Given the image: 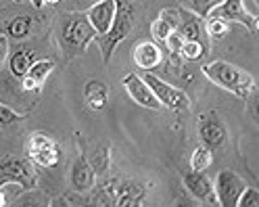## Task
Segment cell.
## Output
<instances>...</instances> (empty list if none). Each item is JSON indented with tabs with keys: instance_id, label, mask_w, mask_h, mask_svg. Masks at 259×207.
Instances as JSON below:
<instances>
[{
	"instance_id": "obj_34",
	"label": "cell",
	"mask_w": 259,
	"mask_h": 207,
	"mask_svg": "<svg viewBox=\"0 0 259 207\" xmlns=\"http://www.w3.org/2000/svg\"><path fill=\"white\" fill-rule=\"evenodd\" d=\"M5 205H9V199H7V195H5V190L0 188V207H5Z\"/></svg>"
},
{
	"instance_id": "obj_15",
	"label": "cell",
	"mask_w": 259,
	"mask_h": 207,
	"mask_svg": "<svg viewBox=\"0 0 259 207\" xmlns=\"http://www.w3.org/2000/svg\"><path fill=\"white\" fill-rule=\"evenodd\" d=\"M69 178H71L73 190H77V193H82V195L94 188V184H96V172L92 170L88 157L79 155L75 159V163L71 165V176Z\"/></svg>"
},
{
	"instance_id": "obj_8",
	"label": "cell",
	"mask_w": 259,
	"mask_h": 207,
	"mask_svg": "<svg viewBox=\"0 0 259 207\" xmlns=\"http://www.w3.org/2000/svg\"><path fill=\"white\" fill-rule=\"evenodd\" d=\"M27 153H29V159L38 168H53L61 159L59 145L46 134H31L27 142Z\"/></svg>"
},
{
	"instance_id": "obj_6",
	"label": "cell",
	"mask_w": 259,
	"mask_h": 207,
	"mask_svg": "<svg viewBox=\"0 0 259 207\" xmlns=\"http://www.w3.org/2000/svg\"><path fill=\"white\" fill-rule=\"evenodd\" d=\"M207 17H220L230 23H240V25H245L251 34L257 31V13H251L242 0H222L218 7L209 11Z\"/></svg>"
},
{
	"instance_id": "obj_22",
	"label": "cell",
	"mask_w": 259,
	"mask_h": 207,
	"mask_svg": "<svg viewBox=\"0 0 259 207\" xmlns=\"http://www.w3.org/2000/svg\"><path fill=\"white\" fill-rule=\"evenodd\" d=\"M211 163H213V153H211V149H209V147L201 145V147H197L192 151V155H190V170L205 172Z\"/></svg>"
},
{
	"instance_id": "obj_11",
	"label": "cell",
	"mask_w": 259,
	"mask_h": 207,
	"mask_svg": "<svg viewBox=\"0 0 259 207\" xmlns=\"http://www.w3.org/2000/svg\"><path fill=\"white\" fill-rule=\"evenodd\" d=\"M184 186L188 188V193H190L194 199H197L199 203H205V205H218L213 180L209 178L205 172H197V170L186 172V174H184Z\"/></svg>"
},
{
	"instance_id": "obj_2",
	"label": "cell",
	"mask_w": 259,
	"mask_h": 207,
	"mask_svg": "<svg viewBox=\"0 0 259 207\" xmlns=\"http://www.w3.org/2000/svg\"><path fill=\"white\" fill-rule=\"evenodd\" d=\"M96 31L88 21L86 13H67L57 27V42L65 57L82 55L88 44L94 42Z\"/></svg>"
},
{
	"instance_id": "obj_26",
	"label": "cell",
	"mask_w": 259,
	"mask_h": 207,
	"mask_svg": "<svg viewBox=\"0 0 259 207\" xmlns=\"http://www.w3.org/2000/svg\"><path fill=\"white\" fill-rule=\"evenodd\" d=\"M171 31H176V29L171 27V23L165 17H161V15L151 23V34H153L155 42H165V38L171 34Z\"/></svg>"
},
{
	"instance_id": "obj_14",
	"label": "cell",
	"mask_w": 259,
	"mask_h": 207,
	"mask_svg": "<svg viewBox=\"0 0 259 207\" xmlns=\"http://www.w3.org/2000/svg\"><path fill=\"white\" fill-rule=\"evenodd\" d=\"M132 61H134V65H138L140 69L151 71V69H155V67L161 65V61H163V53H161L157 42L144 40V42H138L134 46Z\"/></svg>"
},
{
	"instance_id": "obj_31",
	"label": "cell",
	"mask_w": 259,
	"mask_h": 207,
	"mask_svg": "<svg viewBox=\"0 0 259 207\" xmlns=\"http://www.w3.org/2000/svg\"><path fill=\"white\" fill-rule=\"evenodd\" d=\"M79 195H82V193H77V190H73V193H69V190H67V193H63L65 199H59V201H55L53 205H82L84 201L77 199Z\"/></svg>"
},
{
	"instance_id": "obj_17",
	"label": "cell",
	"mask_w": 259,
	"mask_h": 207,
	"mask_svg": "<svg viewBox=\"0 0 259 207\" xmlns=\"http://www.w3.org/2000/svg\"><path fill=\"white\" fill-rule=\"evenodd\" d=\"M144 197H147V190H144L142 184L134 180H119L115 205L117 207H138L144 203Z\"/></svg>"
},
{
	"instance_id": "obj_30",
	"label": "cell",
	"mask_w": 259,
	"mask_h": 207,
	"mask_svg": "<svg viewBox=\"0 0 259 207\" xmlns=\"http://www.w3.org/2000/svg\"><path fill=\"white\" fill-rule=\"evenodd\" d=\"M19 119H23L21 113H17V111H13L11 107L0 103V126H9V123H15Z\"/></svg>"
},
{
	"instance_id": "obj_24",
	"label": "cell",
	"mask_w": 259,
	"mask_h": 207,
	"mask_svg": "<svg viewBox=\"0 0 259 207\" xmlns=\"http://www.w3.org/2000/svg\"><path fill=\"white\" fill-rule=\"evenodd\" d=\"M90 161V165H92V170L96 172V176H105V174L109 172V147L105 145H101V147H96V151L92 153V157L88 159Z\"/></svg>"
},
{
	"instance_id": "obj_19",
	"label": "cell",
	"mask_w": 259,
	"mask_h": 207,
	"mask_svg": "<svg viewBox=\"0 0 259 207\" xmlns=\"http://www.w3.org/2000/svg\"><path fill=\"white\" fill-rule=\"evenodd\" d=\"M117 186H119V180L113 178V180H107L103 186H99L94 190V199L90 203L94 205H115V199H117Z\"/></svg>"
},
{
	"instance_id": "obj_23",
	"label": "cell",
	"mask_w": 259,
	"mask_h": 207,
	"mask_svg": "<svg viewBox=\"0 0 259 207\" xmlns=\"http://www.w3.org/2000/svg\"><path fill=\"white\" fill-rule=\"evenodd\" d=\"M205 31L209 38H215V40H222L230 34V21L226 19H220V17H207V23H205Z\"/></svg>"
},
{
	"instance_id": "obj_16",
	"label": "cell",
	"mask_w": 259,
	"mask_h": 207,
	"mask_svg": "<svg viewBox=\"0 0 259 207\" xmlns=\"http://www.w3.org/2000/svg\"><path fill=\"white\" fill-rule=\"evenodd\" d=\"M178 11H180V23H178L176 31H180L184 40H197V42H203L205 46H209L207 31L203 29V19L197 13H192L190 9H178Z\"/></svg>"
},
{
	"instance_id": "obj_18",
	"label": "cell",
	"mask_w": 259,
	"mask_h": 207,
	"mask_svg": "<svg viewBox=\"0 0 259 207\" xmlns=\"http://www.w3.org/2000/svg\"><path fill=\"white\" fill-rule=\"evenodd\" d=\"M84 99H86V105L94 111L105 109L109 103V86L99 82V79H90L84 86Z\"/></svg>"
},
{
	"instance_id": "obj_25",
	"label": "cell",
	"mask_w": 259,
	"mask_h": 207,
	"mask_svg": "<svg viewBox=\"0 0 259 207\" xmlns=\"http://www.w3.org/2000/svg\"><path fill=\"white\" fill-rule=\"evenodd\" d=\"M205 55H207V46H205L203 42L184 40L182 51H180V57H182V59H186V61H201Z\"/></svg>"
},
{
	"instance_id": "obj_5",
	"label": "cell",
	"mask_w": 259,
	"mask_h": 207,
	"mask_svg": "<svg viewBox=\"0 0 259 207\" xmlns=\"http://www.w3.org/2000/svg\"><path fill=\"white\" fill-rule=\"evenodd\" d=\"M142 79L149 84V88L153 90V94L157 97V101L161 103V107L171 109V111H188L190 109V99H188V94L184 90L163 82V79L153 75L151 71L144 73Z\"/></svg>"
},
{
	"instance_id": "obj_3",
	"label": "cell",
	"mask_w": 259,
	"mask_h": 207,
	"mask_svg": "<svg viewBox=\"0 0 259 207\" xmlns=\"http://www.w3.org/2000/svg\"><path fill=\"white\" fill-rule=\"evenodd\" d=\"M115 3H117V9H115V17H113L111 27L105 34H99L94 38V42L99 44V49H101V57L105 63L111 61L117 44L123 42L134 27V11L130 7V3L127 0H115Z\"/></svg>"
},
{
	"instance_id": "obj_12",
	"label": "cell",
	"mask_w": 259,
	"mask_h": 207,
	"mask_svg": "<svg viewBox=\"0 0 259 207\" xmlns=\"http://www.w3.org/2000/svg\"><path fill=\"white\" fill-rule=\"evenodd\" d=\"M115 9H117L115 0H101V3H92L86 9V17L92 23L96 36L105 34V31L111 27L113 17H115Z\"/></svg>"
},
{
	"instance_id": "obj_36",
	"label": "cell",
	"mask_w": 259,
	"mask_h": 207,
	"mask_svg": "<svg viewBox=\"0 0 259 207\" xmlns=\"http://www.w3.org/2000/svg\"><path fill=\"white\" fill-rule=\"evenodd\" d=\"M61 0H44V5H59Z\"/></svg>"
},
{
	"instance_id": "obj_9",
	"label": "cell",
	"mask_w": 259,
	"mask_h": 207,
	"mask_svg": "<svg viewBox=\"0 0 259 207\" xmlns=\"http://www.w3.org/2000/svg\"><path fill=\"white\" fill-rule=\"evenodd\" d=\"M199 138L209 149H218L228 140V128L215 115V111H209L199 117Z\"/></svg>"
},
{
	"instance_id": "obj_29",
	"label": "cell",
	"mask_w": 259,
	"mask_h": 207,
	"mask_svg": "<svg viewBox=\"0 0 259 207\" xmlns=\"http://www.w3.org/2000/svg\"><path fill=\"white\" fill-rule=\"evenodd\" d=\"M165 44H167V51L174 59L180 57V51H182V44H184V36L180 31H171V34L165 38Z\"/></svg>"
},
{
	"instance_id": "obj_38",
	"label": "cell",
	"mask_w": 259,
	"mask_h": 207,
	"mask_svg": "<svg viewBox=\"0 0 259 207\" xmlns=\"http://www.w3.org/2000/svg\"><path fill=\"white\" fill-rule=\"evenodd\" d=\"M15 3H21V0H15Z\"/></svg>"
},
{
	"instance_id": "obj_32",
	"label": "cell",
	"mask_w": 259,
	"mask_h": 207,
	"mask_svg": "<svg viewBox=\"0 0 259 207\" xmlns=\"http://www.w3.org/2000/svg\"><path fill=\"white\" fill-rule=\"evenodd\" d=\"M7 57H9V38L5 34H0V69H3Z\"/></svg>"
},
{
	"instance_id": "obj_10",
	"label": "cell",
	"mask_w": 259,
	"mask_h": 207,
	"mask_svg": "<svg viewBox=\"0 0 259 207\" xmlns=\"http://www.w3.org/2000/svg\"><path fill=\"white\" fill-rule=\"evenodd\" d=\"M121 84L127 92V97L132 99L136 105L144 107V109H151V111H159V109H163L161 107V103L157 101V97L153 94V90L149 88V84L142 79V75L138 73H127L123 79H121Z\"/></svg>"
},
{
	"instance_id": "obj_4",
	"label": "cell",
	"mask_w": 259,
	"mask_h": 207,
	"mask_svg": "<svg viewBox=\"0 0 259 207\" xmlns=\"http://www.w3.org/2000/svg\"><path fill=\"white\" fill-rule=\"evenodd\" d=\"M0 184H19L23 190L38 186V172L31 159L7 155L0 159Z\"/></svg>"
},
{
	"instance_id": "obj_1",
	"label": "cell",
	"mask_w": 259,
	"mask_h": 207,
	"mask_svg": "<svg viewBox=\"0 0 259 207\" xmlns=\"http://www.w3.org/2000/svg\"><path fill=\"white\" fill-rule=\"evenodd\" d=\"M203 73L211 84L220 86L222 90L234 94V97H238V99H249L257 92L255 77L249 71L232 65V63H228V61L207 63V65H203Z\"/></svg>"
},
{
	"instance_id": "obj_13",
	"label": "cell",
	"mask_w": 259,
	"mask_h": 207,
	"mask_svg": "<svg viewBox=\"0 0 259 207\" xmlns=\"http://www.w3.org/2000/svg\"><path fill=\"white\" fill-rule=\"evenodd\" d=\"M53 71H55V61L53 59H38V61H34L29 65L27 73L21 77V88L25 92L40 90Z\"/></svg>"
},
{
	"instance_id": "obj_20",
	"label": "cell",
	"mask_w": 259,
	"mask_h": 207,
	"mask_svg": "<svg viewBox=\"0 0 259 207\" xmlns=\"http://www.w3.org/2000/svg\"><path fill=\"white\" fill-rule=\"evenodd\" d=\"M34 63V55L31 51H25V49H19L17 53H13L11 61H9V69L15 77H23L29 69V65Z\"/></svg>"
},
{
	"instance_id": "obj_7",
	"label": "cell",
	"mask_w": 259,
	"mask_h": 207,
	"mask_svg": "<svg viewBox=\"0 0 259 207\" xmlns=\"http://www.w3.org/2000/svg\"><path fill=\"white\" fill-rule=\"evenodd\" d=\"M245 186H247L245 180H242L236 172H232V170H220L215 180H213L218 205H222V207H236V201H238L242 190H245Z\"/></svg>"
},
{
	"instance_id": "obj_37",
	"label": "cell",
	"mask_w": 259,
	"mask_h": 207,
	"mask_svg": "<svg viewBox=\"0 0 259 207\" xmlns=\"http://www.w3.org/2000/svg\"><path fill=\"white\" fill-rule=\"evenodd\" d=\"M94 3H101V0H94Z\"/></svg>"
},
{
	"instance_id": "obj_21",
	"label": "cell",
	"mask_w": 259,
	"mask_h": 207,
	"mask_svg": "<svg viewBox=\"0 0 259 207\" xmlns=\"http://www.w3.org/2000/svg\"><path fill=\"white\" fill-rule=\"evenodd\" d=\"M31 25H34V21H31L29 15H19L7 25V36L15 40H23L31 34Z\"/></svg>"
},
{
	"instance_id": "obj_35",
	"label": "cell",
	"mask_w": 259,
	"mask_h": 207,
	"mask_svg": "<svg viewBox=\"0 0 259 207\" xmlns=\"http://www.w3.org/2000/svg\"><path fill=\"white\" fill-rule=\"evenodd\" d=\"M29 3L34 5L36 9H42V7H44V0H29Z\"/></svg>"
},
{
	"instance_id": "obj_27",
	"label": "cell",
	"mask_w": 259,
	"mask_h": 207,
	"mask_svg": "<svg viewBox=\"0 0 259 207\" xmlns=\"http://www.w3.org/2000/svg\"><path fill=\"white\" fill-rule=\"evenodd\" d=\"M220 3H222V0H190L188 9H190L192 13H197L201 19H205L207 15H209V11H211L213 7H218Z\"/></svg>"
},
{
	"instance_id": "obj_33",
	"label": "cell",
	"mask_w": 259,
	"mask_h": 207,
	"mask_svg": "<svg viewBox=\"0 0 259 207\" xmlns=\"http://www.w3.org/2000/svg\"><path fill=\"white\" fill-rule=\"evenodd\" d=\"M92 3H94V0H75V5H77L79 9H88Z\"/></svg>"
},
{
	"instance_id": "obj_28",
	"label": "cell",
	"mask_w": 259,
	"mask_h": 207,
	"mask_svg": "<svg viewBox=\"0 0 259 207\" xmlns=\"http://www.w3.org/2000/svg\"><path fill=\"white\" fill-rule=\"evenodd\" d=\"M259 205V190L253 186H245V190L240 193L236 207H257Z\"/></svg>"
}]
</instances>
